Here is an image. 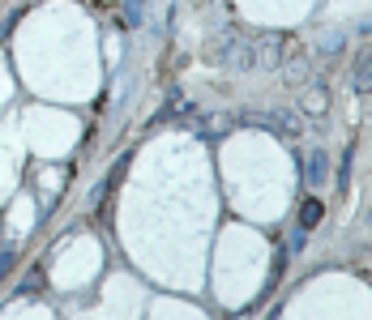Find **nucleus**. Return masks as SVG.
Masks as SVG:
<instances>
[{
  "mask_svg": "<svg viewBox=\"0 0 372 320\" xmlns=\"http://www.w3.org/2000/svg\"><path fill=\"white\" fill-rule=\"evenodd\" d=\"M248 128H266V133H278V137H287V141H296L300 133H304V120L291 111V107H270V111H244L240 115Z\"/></svg>",
  "mask_w": 372,
  "mask_h": 320,
  "instance_id": "obj_1",
  "label": "nucleus"
},
{
  "mask_svg": "<svg viewBox=\"0 0 372 320\" xmlns=\"http://www.w3.org/2000/svg\"><path fill=\"white\" fill-rule=\"evenodd\" d=\"M214 60H218V64H227L231 73H248V68L257 64V51L248 47V38L227 34L223 43H214Z\"/></svg>",
  "mask_w": 372,
  "mask_h": 320,
  "instance_id": "obj_2",
  "label": "nucleus"
},
{
  "mask_svg": "<svg viewBox=\"0 0 372 320\" xmlns=\"http://www.w3.org/2000/svg\"><path fill=\"white\" fill-rule=\"evenodd\" d=\"M326 180H330V154L313 150L308 154V184H326Z\"/></svg>",
  "mask_w": 372,
  "mask_h": 320,
  "instance_id": "obj_3",
  "label": "nucleus"
},
{
  "mask_svg": "<svg viewBox=\"0 0 372 320\" xmlns=\"http://www.w3.org/2000/svg\"><path fill=\"white\" fill-rule=\"evenodd\" d=\"M368 86H372V51H368V43H364V51L356 56V90L368 94Z\"/></svg>",
  "mask_w": 372,
  "mask_h": 320,
  "instance_id": "obj_4",
  "label": "nucleus"
},
{
  "mask_svg": "<svg viewBox=\"0 0 372 320\" xmlns=\"http://www.w3.org/2000/svg\"><path fill=\"white\" fill-rule=\"evenodd\" d=\"M321 214H326V205H321L317 197H308V201L300 205V231H313V227L321 222Z\"/></svg>",
  "mask_w": 372,
  "mask_h": 320,
  "instance_id": "obj_5",
  "label": "nucleus"
},
{
  "mask_svg": "<svg viewBox=\"0 0 372 320\" xmlns=\"http://www.w3.org/2000/svg\"><path fill=\"white\" fill-rule=\"evenodd\" d=\"M141 17H146V0H124V21L141 26Z\"/></svg>",
  "mask_w": 372,
  "mask_h": 320,
  "instance_id": "obj_6",
  "label": "nucleus"
},
{
  "mask_svg": "<svg viewBox=\"0 0 372 320\" xmlns=\"http://www.w3.org/2000/svg\"><path fill=\"white\" fill-rule=\"evenodd\" d=\"M180 111H184V94H180V90H171V98H167V111H163V120H167V115H180Z\"/></svg>",
  "mask_w": 372,
  "mask_h": 320,
  "instance_id": "obj_7",
  "label": "nucleus"
},
{
  "mask_svg": "<svg viewBox=\"0 0 372 320\" xmlns=\"http://www.w3.org/2000/svg\"><path fill=\"white\" fill-rule=\"evenodd\" d=\"M304 244H308V231H291V244H287V248H291V252H304Z\"/></svg>",
  "mask_w": 372,
  "mask_h": 320,
  "instance_id": "obj_8",
  "label": "nucleus"
},
{
  "mask_svg": "<svg viewBox=\"0 0 372 320\" xmlns=\"http://www.w3.org/2000/svg\"><path fill=\"white\" fill-rule=\"evenodd\" d=\"M13 261H17V257H13V252H0V282H4V274H9V269H13Z\"/></svg>",
  "mask_w": 372,
  "mask_h": 320,
  "instance_id": "obj_9",
  "label": "nucleus"
}]
</instances>
